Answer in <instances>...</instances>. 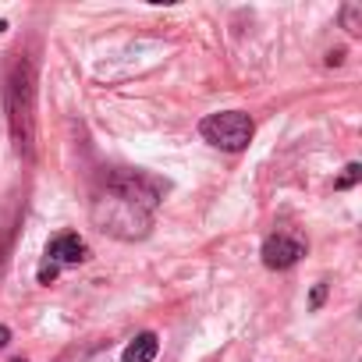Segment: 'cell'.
Returning a JSON list of instances; mask_svg holds the SVG:
<instances>
[{
	"instance_id": "obj_1",
	"label": "cell",
	"mask_w": 362,
	"mask_h": 362,
	"mask_svg": "<svg viewBox=\"0 0 362 362\" xmlns=\"http://www.w3.org/2000/svg\"><path fill=\"white\" fill-rule=\"evenodd\" d=\"M167 181H160L156 174L146 170H107L100 189L93 192L89 203V217L93 224L121 242H139L149 235L153 228V214L163 203Z\"/></svg>"
},
{
	"instance_id": "obj_2",
	"label": "cell",
	"mask_w": 362,
	"mask_h": 362,
	"mask_svg": "<svg viewBox=\"0 0 362 362\" xmlns=\"http://www.w3.org/2000/svg\"><path fill=\"white\" fill-rule=\"evenodd\" d=\"M4 110L15 149L33 160L36 156V68L29 57H15L4 78Z\"/></svg>"
},
{
	"instance_id": "obj_3",
	"label": "cell",
	"mask_w": 362,
	"mask_h": 362,
	"mask_svg": "<svg viewBox=\"0 0 362 362\" xmlns=\"http://www.w3.org/2000/svg\"><path fill=\"white\" fill-rule=\"evenodd\" d=\"M199 135L224 149V153H242L252 142V117L242 110H221V114H206L199 121Z\"/></svg>"
},
{
	"instance_id": "obj_4",
	"label": "cell",
	"mask_w": 362,
	"mask_h": 362,
	"mask_svg": "<svg viewBox=\"0 0 362 362\" xmlns=\"http://www.w3.org/2000/svg\"><path fill=\"white\" fill-rule=\"evenodd\" d=\"M93 252H89L86 238L75 235V231H64V235H57V238L47 242V256H43V267H40L36 277H40V284H54V277H57L61 267H78Z\"/></svg>"
},
{
	"instance_id": "obj_5",
	"label": "cell",
	"mask_w": 362,
	"mask_h": 362,
	"mask_svg": "<svg viewBox=\"0 0 362 362\" xmlns=\"http://www.w3.org/2000/svg\"><path fill=\"white\" fill-rule=\"evenodd\" d=\"M259 256H263V267H270V270H291L305 256V242L288 235V231H277L263 242Z\"/></svg>"
},
{
	"instance_id": "obj_6",
	"label": "cell",
	"mask_w": 362,
	"mask_h": 362,
	"mask_svg": "<svg viewBox=\"0 0 362 362\" xmlns=\"http://www.w3.org/2000/svg\"><path fill=\"white\" fill-rule=\"evenodd\" d=\"M160 351V337L153 330H142L135 341H128V348L121 351V362H153Z\"/></svg>"
},
{
	"instance_id": "obj_7",
	"label": "cell",
	"mask_w": 362,
	"mask_h": 362,
	"mask_svg": "<svg viewBox=\"0 0 362 362\" xmlns=\"http://www.w3.org/2000/svg\"><path fill=\"white\" fill-rule=\"evenodd\" d=\"M57 362H110V341L107 344H86V348H71L68 355H61Z\"/></svg>"
},
{
	"instance_id": "obj_8",
	"label": "cell",
	"mask_w": 362,
	"mask_h": 362,
	"mask_svg": "<svg viewBox=\"0 0 362 362\" xmlns=\"http://www.w3.org/2000/svg\"><path fill=\"white\" fill-rule=\"evenodd\" d=\"M341 25H344L351 36H358V33H362V8H358V4H344V8H341Z\"/></svg>"
},
{
	"instance_id": "obj_9",
	"label": "cell",
	"mask_w": 362,
	"mask_h": 362,
	"mask_svg": "<svg viewBox=\"0 0 362 362\" xmlns=\"http://www.w3.org/2000/svg\"><path fill=\"white\" fill-rule=\"evenodd\" d=\"M358 177H362V167H358V163H348V167H344V174L334 181V189H337V192H344V189H351V185H355Z\"/></svg>"
},
{
	"instance_id": "obj_10",
	"label": "cell",
	"mask_w": 362,
	"mask_h": 362,
	"mask_svg": "<svg viewBox=\"0 0 362 362\" xmlns=\"http://www.w3.org/2000/svg\"><path fill=\"white\" fill-rule=\"evenodd\" d=\"M323 298H327V284H323V281H316V284H313V295H309V309H320V305H323Z\"/></svg>"
},
{
	"instance_id": "obj_11",
	"label": "cell",
	"mask_w": 362,
	"mask_h": 362,
	"mask_svg": "<svg viewBox=\"0 0 362 362\" xmlns=\"http://www.w3.org/2000/svg\"><path fill=\"white\" fill-rule=\"evenodd\" d=\"M341 61H344V50H330V54H327V64H330V68L341 64Z\"/></svg>"
},
{
	"instance_id": "obj_12",
	"label": "cell",
	"mask_w": 362,
	"mask_h": 362,
	"mask_svg": "<svg viewBox=\"0 0 362 362\" xmlns=\"http://www.w3.org/2000/svg\"><path fill=\"white\" fill-rule=\"evenodd\" d=\"M8 341H11V330H8V327H0V348H8Z\"/></svg>"
},
{
	"instance_id": "obj_13",
	"label": "cell",
	"mask_w": 362,
	"mask_h": 362,
	"mask_svg": "<svg viewBox=\"0 0 362 362\" xmlns=\"http://www.w3.org/2000/svg\"><path fill=\"white\" fill-rule=\"evenodd\" d=\"M8 33V22H0V36H4Z\"/></svg>"
},
{
	"instance_id": "obj_14",
	"label": "cell",
	"mask_w": 362,
	"mask_h": 362,
	"mask_svg": "<svg viewBox=\"0 0 362 362\" xmlns=\"http://www.w3.org/2000/svg\"><path fill=\"white\" fill-rule=\"evenodd\" d=\"M18 362H25V358H18Z\"/></svg>"
}]
</instances>
